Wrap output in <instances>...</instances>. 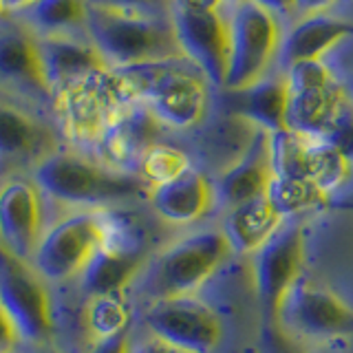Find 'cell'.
Instances as JSON below:
<instances>
[{
  "instance_id": "7a4b0ae2",
  "label": "cell",
  "mask_w": 353,
  "mask_h": 353,
  "mask_svg": "<svg viewBox=\"0 0 353 353\" xmlns=\"http://www.w3.org/2000/svg\"><path fill=\"white\" fill-rule=\"evenodd\" d=\"M31 179L44 199L73 210H104L150 192L137 174L110 170L97 159L73 150L49 154L33 168Z\"/></svg>"
},
{
  "instance_id": "ab89813d",
  "label": "cell",
  "mask_w": 353,
  "mask_h": 353,
  "mask_svg": "<svg viewBox=\"0 0 353 353\" xmlns=\"http://www.w3.org/2000/svg\"><path fill=\"white\" fill-rule=\"evenodd\" d=\"M31 353H60L58 349H51V347H36Z\"/></svg>"
},
{
  "instance_id": "8fae6325",
  "label": "cell",
  "mask_w": 353,
  "mask_h": 353,
  "mask_svg": "<svg viewBox=\"0 0 353 353\" xmlns=\"http://www.w3.org/2000/svg\"><path fill=\"white\" fill-rule=\"evenodd\" d=\"M305 234L298 221L287 219L281 230L254 254V279L265 323L274 325L287 292L303 276Z\"/></svg>"
},
{
  "instance_id": "74e56055",
  "label": "cell",
  "mask_w": 353,
  "mask_h": 353,
  "mask_svg": "<svg viewBox=\"0 0 353 353\" xmlns=\"http://www.w3.org/2000/svg\"><path fill=\"white\" fill-rule=\"evenodd\" d=\"M172 9L185 11H219L228 9L223 0H172Z\"/></svg>"
},
{
  "instance_id": "60d3db41",
  "label": "cell",
  "mask_w": 353,
  "mask_h": 353,
  "mask_svg": "<svg viewBox=\"0 0 353 353\" xmlns=\"http://www.w3.org/2000/svg\"><path fill=\"white\" fill-rule=\"evenodd\" d=\"M223 3H225V7H228V9H234L236 5H241V3H243V0H223Z\"/></svg>"
},
{
  "instance_id": "f35d334b",
  "label": "cell",
  "mask_w": 353,
  "mask_h": 353,
  "mask_svg": "<svg viewBox=\"0 0 353 353\" xmlns=\"http://www.w3.org/2000/svg\"><path fill=\"white\" fill-rule=\"evenodd\" d=\"M36 0H5L7 5V14H20V11H25L27 7H31Z\"/></svg>"
},
{
  "instance_id": "ba28073f",
  "label": "cell",
  "mask_w": 353,
  "mask_h": 353,
  "mask_svg": "<svg viewBox=\"0 0 353 353\" xmlns=\"http://www.w3.org/2000/svg\"><path fill=\"white\" fill-rule=\"evenodd\" d=\"M99 245L97 210H73L49 228L31 256V265L47 283L80 279Z\"/></svg>"
},
{
  "instance_id": "83f0119b",
  "label": "cell",
  "mask_w": 353,
  "mask_h": 353,
  "mask_svg": "<svg viewBox=\"0 0 353 353\" xmlns=\"http://www.w3.org/2000/svg\"><path fill=\"white\" fill-rule=\"evenodd\" d=\"M128 307L124 305L121 296H102L91 298L86 312V325L91 329V334L97 338H108L124 334L128 325Z\"/></svg>"
},
{
  "instance_id": "ee69618b",
  "label": "cell",
  "mask_w": 353,
  "mask_h": 353,
  "mask_svg": "<svg viewBox=\"0 0 353 353\" xmlns=\"http://www.w3.org/2000/svg\"><path fill=\"white\" fill-rule=\"evenodd\" d=\"M11 353H20V351H18V349H16V351H11Z\"/></svg>"
},
{
  "instance_id": "484cf974",
  "label": "cell",
  "mask_w": 353,
  "mask_h": 353,
  "mask_svg": "<svg viewBox=\"0 0 353 353\" xmlns=\"http://www.w3.org/2000/svg\"><path fill=\"white\" fill-rule=\"evenodd\" d=\"M190 168H192V161L181 148H176L172 143H165V141H157L141 157L137 176L152 190V188L163 185L176 179V176H181Z\"/></svg>"
},
{
  "instance_id": "8d00e7d4",
  "label": "cell",
  "mask_w": 353,
  "mask_h": 353,
  "mask_svg": "<svg viewBox=\"0 0 353 353\" xmlns=\"http://www.w3.org/2000/svg\"><path fill=\"white\" fill-rule=\"evenodd\" d=\"M338 3H340V0H294L296 18L314 16V14H329L331 9L338 7Z\"/></svg>"
},
{
  "instance_id": "7402d4cb",
  "label": "cell",
  "mask_w": 353,
  "mask_h": 353,
  "mask_svg": "<svg viewBox=\"0 0 353 353\" xmlns=\"http://www.w3.org/2000/svg\"><path fill=\"white\" fill-rule=\"evenodd\" d=\"M148 201L154 214L172 225H192L201 221L216 203L214 181L194 165L176 179L152 188Z\"/></svg>"
},
{
  "instance_id": "e575fe53",
  "label": "cell",
  "mask_w": 353,
  "mask_h": 353,
  "mask_svg": "<svg viewBox=\"0 0 353 353\" xmlns=\"http://www.w3.org/2000/svg\"><path fill=\"white\" fill-rule=\"evenodd\" d=\"M18 345H20L18 331H16L14 325H11V320L7 318V314L3 312V307H0V353L16 351Z\"/></svg>"
},
{
  "instance_id": "7c38bea8",
  "label": "cell",
  "mask_w": 353,
  "mask_h": 353,
  "mask_svg": "<svg viewBox=\"0 0 353 353\" xmlns=\"http://www.w3.org/2000/svg\"><path fill=\"white\" fill-rule=\"evenodd\" d=\"M230 9L185 11L172 9V27L181 53L205 75L212 88H223L230 55Z\"/></svg>"
},
{
  "instance_id": "5bb4252c",
  "label": "cell",
  "mask_w": 353,
  "mask_h": 353,
  "mask_svg": "<svg viewBox=\"0 0 353 353\" xmlns=\"http://www.w3.org/2000/svg\"><path fill=\"white\" fill-rule=\"evenodd\" d=\"M163 126L146 106L124 104L108 119L93 146V159L106 168L137 174L139 161L150 146L159 141Z\"/></svg>"
},
{
  "instance_id": "30bf717a",
  "label": "cell",
  "mask_w": 353,
  "mask_h": 353,
  "mask_svg": "<svg viewBox=\"0 0 353 353\" xmlns=\"http://www.w3.org/2000/svg\"><path fill=\"white\" fill-rule=\"evenodd\" d=\"M276 325L290 336L320 340L353 336V309L329 287L301 276L287 292Z\"/></svg>"
},
{
  "instance_id": "b9f144b4",
  "label": "cell",
  "mask_w": 353,
  "mask_h": 353,
  "mask_svg": "<svg viewBox=\"0 0 353 353\" xmlns=\"http://www.w3.org/2000/svg\"><path fill=\"white\" fill-rule=\"evenodd\" d=\"M7 14V5H5V0H0V18H3Z\"/></svg>"
},
{
  "instance_id": "d590c367",
  "label": "cell",
  "mask_w": 353,
  "mask_h": 353,
  "mask_svg": "<svg viewBox=\"0 0 353 353\" xmlns=\"http://www.w3.org/2000/svg\"><path fill=\"white\" fill-rule=\"evenodd\" d=\"M327 62L331 69H334V73L338 75V80L342 82L349 99L353 102V60H340V58H334V55H329Z\"/></svg>"
},
{
  "instance_id": "603a6c76",
  "label": "cell",
  "mask_w": 353,
  "mask_h": 353,
  "mask_svg": "<svg viewBox=\"0 0 353 353\" xmlns=\"http://www.w3.org/2000/svg\"><path fill=\"white\" fill-rule=\"evenodd\" d=\"M146 265V252L99 243L93 259L80 274L82 290L91 298L121 296L137 281Z\"/></svg>"
},
{
  "instance_id": "d6986e66",
  "label": "cell",
  "mask_w": 353,
  "mask_h": 353,
  "mask_svg": "<svg viewBox=\"0 0 353 353\" xmlns=\"http://www.w3.org/2000/svg\"><path fill=\"white\" fill-rule=\"evenodd\" d=\"M55 150V135L47 124L18 104L0 99V170L36 168Z\"/></svg>"
},
{
  "instance_id": "6da1fadb",
  "label": "cell",
  "mask_w": 353,
  "mask_h": 353,
  "mask_svg": "<svg viewBox=\"0 0 353 353\" xmlns=\"http://www.w3.org/2000/svg\"><path fill=\"white\" fill-rule=\"evenodd\" d=\"M110 84L121 104H141L163 128L190 130L210 108V82L185 58L110 69Z\"/></svg>"
},
{
  "instance_id": "2e32d148",
  "label": "cell",
  "mask_w": 353,
  "mask_h": 353,
  "mask_svg": "<svg viewBox=\"0 0 353 353\" xmlns=\"http://www.w3.org/2000/svg\"><path fill=\"white\" fill-rule=\"evenodd\" d=\"M0 86L33 102H51L38 38L20 22H0Z\"/></svg>"
},
{
  "instance_id": "52a82bcc",
  "label": "cell",
  "mask_w": 353,
  "mask_h": 353,
  "mask_svg": "<svg viewBox=\"0 0 353 353\" xmlns=\"http://www.w3.org/2000/svg\"><path fill=\"white\" fill-rule=\"evenodd\" d=\"M283 73L290 86L287 130L323 139L349 99L345 86L327 60L298 62Z\"/></svg>"
},
{
  "instance_id": "ffe728a7",
  "label": "cell",
  "mask_w": 353,
  "mask_h": 353,
  "mask_svg": "<svg viewBox=\"0 0 353 353\" xmlns=\"http://www.w3.org/2000/svg\"><path fill=\"white\" fill-rule=\"evenodd\" d=\"M353 38V25L334 14H314L294 18L283 29L276 69L287 71L292 64L325 60L327 55Z\"/></svg>"
},
{
  "instance_id": "f1b7e54d",
  "label": "cell",
  "mask_w": 353,
  "mask_h": 353,
  "mask_svg": "<svg viewBox=\"0 0 353 353\" xmlns=\"http://www.w3.org/2000/svg\"><path fill=\"white\" fill-rule=\"evenodd\" d=\"M88 7L117 11L128 16H148V18H170L172 0H86Z\"/></svg>"
},
{
  "instance_id": "cb8c5ba5",
  "label": "cell",
  "mask_w": 353,
  "mask_h": 353,
  "mask_svg": "<svg viewBox=\"0 0 353 353\" xmlns=\"http://www.w3.org/2000/svg\"><path fill=\"white\" fill-rule=\"evenodd\" d=\"M285 216L276 210L270 196H256L228 210L221 232L230 252L256 254L285 223Z\"/></svg>"
},
{
  "instance_id": "8992f818",
  "label": "cell",
  "mask_w": 353,
  "mask_h": 353,
  "mask_svg": "<svg viewBox=\"0 0 353 353\" xmlns=\"http://www.w3.org/2000/svg\"><path fill=\"white\" fill-rule=\"evenodd\" d=\"M0 307L27 347H44L53 336V305L47 281L22 261L0 248Z\"/></svg>"
},
{
  "instance_id": "277c9868",
  "label": "cell",
  "mask_w": 353,
  "mask_h": 353,
  "mask_svg": "<svg viewBox=\"0 0 353 353\" xmlns=\"http://www.w3.org/2000/svg\"><path fill=\"white\" fill-rule=\"evenodd\" d=\"M221 230H199L170 243L152 256L137 276L139 292L150 303L161 298L192 296L230 256Z\"/></svg>"
},
{
  "instance_id": "9c48e42d",
  "label": "cell",
  "mask_w": 353,
  "mask_h": 353,
  "mask_svg": "<svg viewBox=\"0 0 353 353\" xmlns=\"http://www.w3.org/2000/svg\"><path fill=\"white\" fill-rule=\"evenodd\" d=\"M143 331L190 353H212L223 340V323L201 298H161L143 312Z\"/></svg>"
},
{
  "instance_id": "3957f363",
  "label": "cell",
  "mask_w": 353,
  "mask_h": 353,
  "mask_svg": "<svg viewBox=\"0 0 353 353\" xmlns=\"http://www.w3.org/2000/svg\"><path fill=\"white\" fill-rule=\"evenodd\" d=\"M86 36L110 69L183 58L172 18L128 16L88 7Z\"/></svg>"
},
{
  "instance_id": "e0dca14e",
  "label": "cell",
  "mask_w": 353,
  "mask_h": 353,
  "mask_svg": "<svg viewBox=\"0 0 353 353\" xmlns=\"http://www.w3.org/2000/svg\"><path fill=\"white\" fill-rule=\"evenodd\" d=\"M38 51L51 99L110 69L88 36L38 38Z\"/></svg>"
},
{
  "instance_id": "ac0fdd59",
  "label": "cell",
  "mask_w": 353,
  "mask_h": 353,
  "mask_svg": "<svg viewBox=\"0 0 353 353\" xmlns=\"http://www.w3.org/2000/svg\"><path fill=\"white\" fill-rule=\"evenodd\" d=\"M276 176L274 154H272V135L261 128H254L245 150L241 157L221 172L214 181L216 201L228 210L250 199L268 196V190Z\"/></svg>"
},
{
  "instance_id": "d6a6232c",
  "label": "cell",
  "mask_w": 353,
  "mask_h": 353,
  "mask_svg": "<svg viewBox=\"0 0 353 353\" xmlns=\"http://www.w3.org/2000/svg\"><path fill=\"white\" fill-rule=\"evenodd\" d=\"M86 353H130V336L128 331L108 338H97L93 345L88 347Z\"/></svg>"
},
{
  "instance_id": "f546056e",
  "label": "cell",
  "mask_w": 353,
  "mask_h": 353,
  "mask_svg": "<svg viewBox=\"0 0 353 353\" xmlns=\"http://www.w3.org/2000/svg\"><path fill=\"white\" fill-rule=\"evenodd\" d=\"M329 141L342 157H345L353 165V102L347 99L345 106L340 108V113L336 115L334 124L327 130V135L323 137Z\"/></svg>"
},
{
  "instance_id": "4fadbf2b",
  "label": "cell",
  "mask_w": 353,
  "mask_h": 353,
  "mask_svg": "<svg viewBox=\"0 0 353 353\" xmlns=\"http://www.w3.org/2000/svg\"><path fill=\"white\" fill-rule=\"evenodd\" d=\"M124 106L110 84V69L53 99L62 132L73 146L93 150L113 113Z\"/></svg>"
},
{
  "instance_id": "836d02e7",
  "label": "cell",
  "mask_w": 353,
  "mask_h": 353,
  "mask_svg": "<svg viewBox=\"0 0 353 353\" xmlns=\"http://www.w3.org/2000/svg\"><path fill=\"white\" fill-rule=\"evenodd\" d=\"M250 3L263 7L265 11H270V14L274 18H279L281 22H292L296 18L294 0H250Z\"/></svg>"
},
{
  "instance_id": "4dcf8cb0",
  "label": "cell",
  "mask_w": 353,
  "mask_h": 353,
  "mask_svg": "<svg viewBox=\"0 0 353 353\" xmlns=\"http://www.w3.org/2000/svg\"><path fill=\"white\" fill-rule=\"evenodd\" d=\"M130 353H190V351L174 347L170 342L154 338L148 334V331H143L141 336L130 338Z\"/></svg>"
},
{
  "instance_id": "4316f807",
  "label": "cell",
  "mask_w": 353,
  "mask_h": 353,
  "mask_svg": "<svg viewBox=\"0 0 353 353\" xmlns=\"http://www.w3.org/2000/svg\"><path fill=\"white\" fill-rule=\"evenodd\" d=\"M270 201L276 205V210L285 219H294L296 212H301L305 208H312L316 201L325 196L316 185L301 179H290V176H274V181L268 190Z\"/></svg>"
},
{
  "instance_id": "1f68e13d",
  "label": "cell",
  "mask_w": 353,
  "mask_h": 353,
  "mask_svg": "<svg viewBox=\"0 0 353 353\" xmlns=\"http://www.w3.org/2000/svg\"><path fill=\"white\" fill-rule=\"evenodd\" d=\"M265 353H301L292 342V336L285 334L279 325H270L265 331Z\"/></svg>"
},
{
  "instance_id": "7bdbcfd3",
  "label": "cell",
  "mask_w": 353,
  "mask_h": 353,
  "mask_svg": "<svg viewBox=\"0 0 353 353\" xmlns=\"http://www.w3.org/2000/svg\"><path fill=\"white\" fill-rule=\"evenodd\" d=\"M353 5V0H340L338 7H351Z\"/></svg>"
},
{
  "instance_id": "9a60e30c",
  "label": "cell",
  "mask_w": 353,
  "mask_h": 353,
  "mask_svg": "<svg viewBox=\"0 0 353 353\" xmlns=\"http://www.w3.org/2000/svg\"><path fill=\"white\" fill-rule=\"evenodd\" d=\"M44 234V196L31 176H9L0 183V248L31 261Z\"/></svg>"
},
{
  "instance_id": "5b68a950",
  "label": "cell",
  "mask_w": 353,
  "mask_h": 353,
  "mask_svg": "<svg viewBox=\"0 0 353 353\" xmlns=\"http://www.w3.org/2000/svg\"><path fill=\"white\" fill-rule=\"evenodd\" d=\"M228 22L230 55L225 84L221 91H239L276 71L283 22L250 0L230 9Z\"/></svg>"
},
{
  "instance_id": "44dd1931",
  "label": "cell",
  "mask_w": 353,
  "mask_h": 353,
  "mask_svg": "<svg viewBox=\"0 0 353 353\" xmlns=\"http://www.w3.org/2000/svg\"><path fill=\"white\" fill-rule=\"evenodd\" d=\"M230 113L245 119L254 128L270 135L287 130V110H290V86L283 71H272L259 82L239 91H223Z\"/></svg>"
},
{
  "instance_id": "d4e9b609",
  "label": "cell",
  "mask_w": 353,
  "mask_h": 353,
  "mask_svg": "<svg viewBox=\"0 0 353 353\" xmlns=\"http://www.w3.org/2000/svg\"><path fill=\"white\" fill-rule=\"evenodd\" d=\"M86 0H36L20 11V25L36 38L86 36Z\"/></svg>"
}]
</instances>
